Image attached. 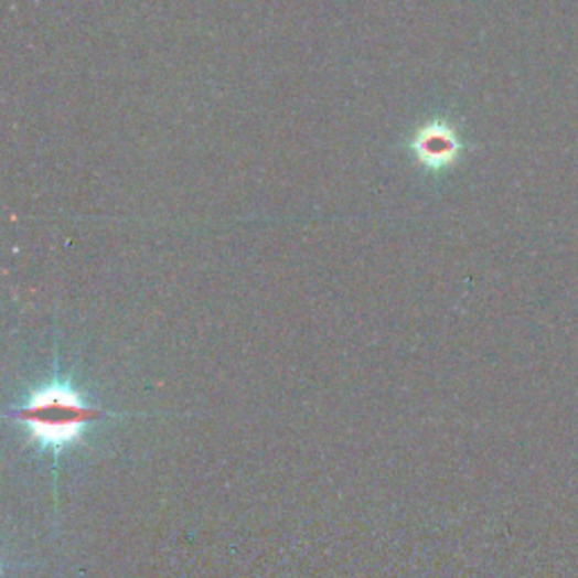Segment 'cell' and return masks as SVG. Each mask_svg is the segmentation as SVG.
Returning a JSON list of instances; mask_svg holds the SVG:
<instances>
[{"label": "cell", "instance_id": "1", "mask_svg": "<svg viewBox=\"0 0 578 578\" xmlns=\"http://www.w3.org/2000/svg\"><path fill=\"white\" fill-rule=\"evenodd\" d=\"M111 416L66 375H53L10 409L8 418L25 427L28 443L43 457L60 459L86 441V431Z\"/></svg>", "mask_w": 578, "mask_h": 578}, {"label": "cell", "instance_id": "2", "mask_svg": "<svg viewBox=\"0 0 578 578\" xmlns=\"http://www.w3.org/2000/svg\"><path fill=\"white\" fill-rule=\"evenodd\" d=\"M409 152L418 168L427 172H446L461 159L463 142L452 122L434 118L414 131L409 138Z\"/></svg>", "mask_w": 578, "mask_h": 578}]
</instances>
